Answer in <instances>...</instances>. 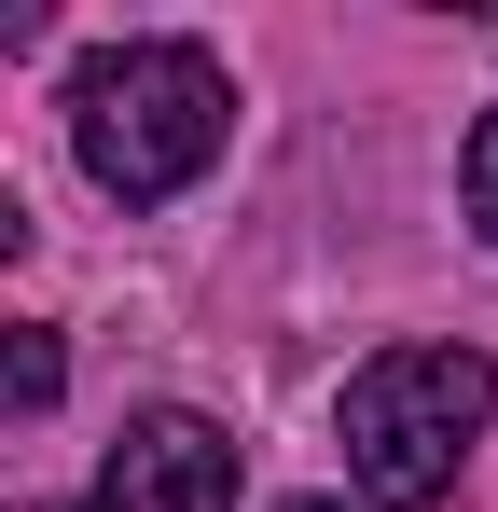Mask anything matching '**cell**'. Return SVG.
I'll return each mask as SVG.
<instances>
[{"mask_svg": "<svg viewBox=\"0 0 498 512\" xmlns=\"http://www.w3.org/2000/svg\"><path fill=\"white\" fill-rule=\"evenodd\" d=\"M222 139H236V84H222L208 42H111V56L70 70V153L111 208L194 194L222 167Z\"/></svg>", "mask_w": 498, "mask_h": 512, "instance_id": "1", "label": "cell"}, {"mask_svg": "<svg viewBox=\"0 0 498 512\" xmlns=\"http://www.w3.org/2000/svg\"><path fill=\"white\" fill-rule=\"evenodd\" d=\"M498 416V360L485 346H388V360H360L346 374V471H360V499L374 512H429L457 485V457H471V429Z\"/></svg>", "mask_w": 498, "mask_h": 512, "instance_id": "2", "label": "cell"}, {"mask_svg": "<svg viewBox=\"0 0 498 512\" xmlns=\"http://www.w3.org/2000/svg\"><path fill=\"white\" fill-rule=\"evenodd\" d=\"M83 512H236V429L194 416V402L125 416V443H111V471H97Z\"/></svg>", "mask_w": 498, "mask_h": 512, "instance_id": "3", "label": "cell"}, {"mask_svg": "<svg viewBox=\"0 0 498 512\" xmlns=\"http://www.w3.org/2000/svg\"><path fill=\"white\" fill-rule=\"evenodd\" d=\"M56 388H70V346L42 333V319H14V333H0V416H42Z\"/></svg>", "mask_w": 498, "mask_h": 512, "instance_id": "4", "label": "cell"}, {"mask_svg": "<svg viewBox=\"0 0 498 512\" xmlns=\"http://www.w3.org/2000/svg\"><path fill=\"white\" fill-rule=\"evenodd\" d=\"M457 180H471V222H485V236H498V111H485V125H471V153H457Z\"/></svg>", "mask_w": 498, "mask_h": 512, "instance_id": "5", "label": "cell"}, {"mask_svg": "<svg viewBox=\"0 0 498 512\" xmlns=\"http://www.w3.org/2000/svg\"><path fill=\"white\" fill-rule=\"evenodd\" d=\"M0 250H28V194H0Z\"/></svg>", "mask_w": 498, "mask_h": 512, "instance_id": "6", "label": "cell"}, {"mask_svg": "<svg viewBox=\"0 0 498 512\" xmlns=\"http://www.w3.org/2000/svg\"><path fill=\"white\" fill-rule=\"evenodd\" d=\"M291 512H346V499H291Z\"/></svg>", "mask_w": 498, "mask_h": 512, "instance_id": "7", "label": "cell"}, {"mask_svg": "<svg viewBox=\"0 0 498 512\" xmlns=\"http://www.w3.org/2000/svg\"><path fill=\"white\" fill-rule=\"evenodd\" d=\"M14 512H28V499H14Z\"/></svg>", "mask_w": 498, "mask_h": 512, "instance_id": "8", "label": "cell"}]
</instances>
